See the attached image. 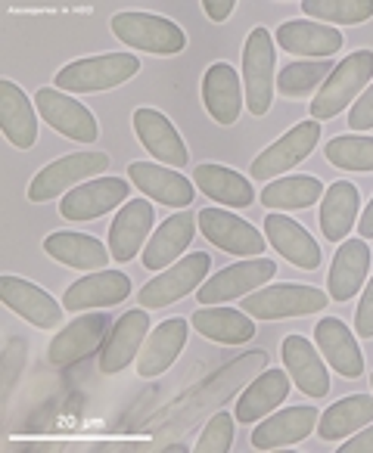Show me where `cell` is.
<instances>
[{"label": "cell", "instance_id": "1", "mask_svg": "<svg viewBox=\"0 0 373 453\" xmlns=\"http://www.w3.org/2000/svg\"><path fill=\"white\" fill-rule=\"evenodd\" d=\"M137 72L140 59L134 53H103V57L69 63L57 72L53 84H57V90H69V94H97V90H109L131 81Z\"/></svg>", "mask_w": 373, "mask_h": 453}, {"label": "cell", "instance_id": "2", "mask_svg": "<svg viewBox=\"0 0 373 453\" xmlns=\"http://www.w3.org/2000/svg\"><path fill=\"white\" fill-rule=\"evenodd\" d=\"M370 78H373V53L370 50L348 53V59H342L330 72L327 81L321 84V90H317L315 103H311V119L323 121L339 115L348 103L358 100V94L370 84Z\"/></svg>", "mask_w": 373, "mask_h": 453}, {"label": "cell", "instance_id": "3", "mask_svg": "<svg viewBox=\"0 0 373 453\" xmlns=\"http://www.w3.org/2000/svg\"><path fill=\"white\" fill-rule=\"evenodd\" d=\"M113 35L121 44L144 53H156V57H175L187 47V35L181 32V26L156 13L113 16Z\"/></svg>", "mask_w": 373, "mask_h": 453}, {"label": "cell", "instance_id": "4", "mask_svg": "<svg viewBox=\"0 0 373 453\" xmlns=\"http://www.w3.org/2000/svg\"><path fill=\"white\" fill-rule=\"evenodd\" d=\"M109 168L106 152H72L57 162H51L47 168L38 171V177L28 187V199L32 202H51L66 189L82 187L88 177H100Z\"/></svg>", "mask_w": 373, "mask_h": 453}, {"label": "cell", "instance_id": "5", "mask_svg": "<svg viewBox=\"0 0 373 453\" xmlns=\"http://www.w3.org/2000/svg\"><path fill=\"white\" fill-rule=\"evenodd\" d=\"M212 267V258L206 252H190L183 255L181 261H175L171 267H165L159 277H152L150 283L140 289L137 302L140 308L156 311V308H168V304L181 302L187 292H193L199 283L206 280Z\"/></svg>", "mask_w": 373, "mask_h": 453}, {"label": "cell", "instance_id": "6", "mask_svg": "<svg viewBox=\"0 0 373 453\" xmlns=\"http://www.w3.org/2000/svg\"><path fill=\"white\" fill-rule=\"evenodd\" d=\"M243 88L253 115H268L274 103V38L268 28H253L243 47Z\"/></svg>", "mask_w": 373, "mask_h": 453}, {"label": "cell", "instance_id": "7", "mask_svg": "<svg viewBox=\"0 0 373 453\" xmlns=\"http://www.w3.org/2000/svg\"><path fill=\"white\" fill-rule=\"evenodd\" d=\"M330 304V296H323L315 286H268L261 292H253L243 302V311L255 320H284V317H305L317 314Z\"/></svg>", "mask_w": 373, "mask_h": 453}, {"label": "cell", "instance_id": "8", "mask_svg": "<svg viewBox=\"0 0 373 453\" xmlns=\"http://www.w3.org/2000/svg\"><path fill=\"white\" fill-rule=\"evenodd\" d=\"M199 234L218 246L221 252L240 255V258H259L265 252V236L249 220L224 211V208H203L197 218Z\"/></svg>", "mask_w": 373, "mask_h": 453}, {"label": "cell", "instance_id": "9", "mask_svg": "<svg viewBox=\"0 0 373 453\" xmlns=\"http://www.w3.org/2000/svg\"><path fill=\"white\" fill-rule=\"evenodd\" d=\"M317 140H321V121H299L296 127L284 134L280 140H274L265 152L253 162V177L259 180H271V177H280L284 171L296 168L299 162L315 152Z\"/></svg>", "mask_w": 373, "mask_h": 453}, {"label": "cell", "instance_id": "10", "mask_svg": "<svg viewBox=\"0 0 373 453\" xmlns=\"http://www.w3.org/2000/svg\"><path fill=\"white\" fill-rule=\"evenodd\" d=\"M274 277H277V265H274V261H268V258L240 261V265L224 267L221 273L206 280V283L199 286V302L221 304V302H234V298H246Z\"/></svg>", "mask_w": 373, "mask_h": 453}, {"label": "cell", "instance_id": "11", "mask_svg": "<svg viewBox=\"0 0 373 453\" xmlns=\"http://www.w3.org/2000/svg\"><path fill=\"white\" fill-rule=\"evenodd\" d=\"M35 106L44 115L47 125L57 127L63 137L78 140V143H94V140L100 137V125H97V119L90 115V109L82 106L78 100H72V96H66L63 90L41 88L38 94H35Z\"/></svg>", "mask_w": 373, "mask_h": 453}, {"label": "cell", "instance_id": "12", "mask_svg": "<svg viewBox=\"0 0 373 453\" xmlns=\"http://www.w3.org/2000/svg\"><path fill=\"white\" fill-rule=\"evenodd\" d=\"M131 183L125 177H94V180L75 187L63 202H59V214L66 220H94L119 208L128 202Z\"/></svg>", "mask_w": 373, "mask_h": 453}, {"label": "cell", "instance_id": "13", "mask_svg": "<svg viewBox=\"0 0 373 453\" xmlns=\"http://www.w3.org/2000/svg\"><path fill=\"white\" fill-rule=\"evenodd\" d=\"M0 298L10 311L26 317L38 329H53L63 323V304H57V298H51V292H44L41 286L13 277V273L0 277Z\"/></svg>", "mask_w": 373, "mask_h": 453}, {"label": "cell", "instance_id": "14", "mask_svg": "<svg viewBox=\"0 0 373 453\" xmlns=\"http://www.w3.org/2000/svg\"><path fill=\"white\" fill-rule=\"evenodd\" d=\"M109 329V317L106 314H84L75 317L57 339L51 342V351H47V360L51 366H72L78 360L90 357L97 348H103V335Z\"/></svg>", "mask_w": 373, "mask_h": 453}, {"label": "cell", "instance_id": "15", "mask_svg": "<svg viewBox=\"0 0 373 453\" xmlns=\"http://www.w3.org/2000/svg\"><path fill=\"white\" fill-rule=\"evenodd\" d=\"M156 224V211L146 199H131L125 202L119 214H115L113 226H109V252L113 261L128 265L131 258H137V252H144V242L150 236V226Z\"/></svg>", "mask_w": 373, "mask_h": 453}, {"label": "cell", "instance_id": "16", "mask_svg": "<svg viewBox=\"0 0 373 453\" xmlns=\"http://www.w3.org/2000/svg\"><path fill=\"white\" fill-rule=\"evenodd\" d=\"M146 335H150V317H146V308L137 311H125V317H119V323L109 333L106 345L100 348V370L106 376H115L121 372L144 348Z\"/></svg>", "mask_w": 373, "mask_h": 453}, {"label": "cell", "instance_id": "17", "mask_svg": "<svg viewBox=\"0 0 373 453\" xmlns=\"http://www.w3.org/2000/svg\"><path fill=\"white\" fill-rule=\"evenodd\" d=\"M197 236V214L181 211L171 214L168 220H162L156 234L150 236V246L144 249V267L146 271H165L175 261H181V255L187 252V246Z\"/></svg>", "mask_w": 373, "mask_h": 453}, {"label": "cell", "instance_id": "18", "mask_svg": "<svg viewBox=\"0 0 373 453\" xmlns=\"http://www.w3.org/2000/svg\"><path fill=\"white\" fill-rule=\"evenodd\" d=\"M317 410L315 407H286L268 416L261 426L253 432L255 450H277V447H290L305 441L317 428Z\"/></svg>", "mask_w": 373, "mask_h": 453}, {"label": "cell", "instance_id": "19", "mask_svg": "<svg viewBox=\"0 0 373 453\" xmlns=\"http://www.w3.org/2000/svg\"><path fill=\"white\" fill-rule=\"evenodd\" d=\"M131 296V280L121 271H97L72 283L63 296L66 311H88V308H113Z\"/></svg>", "mask_w": 373, "mask_h": 453}, {"label": "cell", "instance_id": "20", "mask_svg": "<svg viewBox=\"0 0 373 453\" xmlns=\"http://www.w3.org/2000/svg\"><path fill=\"white\" fill-rule=\"evenodd\" d=\"M265 234H268V242L274 246V252L284 255L290 265L302 267V271L321 267V246L315 242V236H311L302 224L286 218V214H277V211L268 214Z\"/></svg>", "mask_w": 373, "mask_h": 453}, {"label": "cell", "instance_id": "21", "mask_svg": "<svg viewBox=\"0 0 373 453\" xmlns=\"http://www.w3.org/2000/svg\"><path fill=\"white\" fill-rule=\"evenodd\" d=\"M134 131H137L144 150L150 152L152 158L171 165V168H183L187 165V146H183L181 134L175 131L168 119L156 109H137L134 112Z\"/></svg>", "mask_w": 373, "mask_h": 453}, {"label": "cell", "instance_id": "22", "mask_svg": "<svg viewBox=\"0 0 373 453\" xmlns=\"http://www.w3.org/2000/svg\"><path fill=\"white\" fill-rule=\"evenodd\" d=\"M277 44L296 57L330 59L342 50V35L315 19H290L277 28Z\"/></svg>", "mask_w": 373, "mask_h": 453}, {"label": "cell", "instance_id": "23", "mask_svg": "<svg viewBox=\"0 0 373 453\" xmlns=\"http://www.w3.org/2000/svg\"><path fill=\"white\" fill-rule=\"evenodd\" d=\"M187 345V320L171 317V320L159 323L150 335H146L144 348L137 354V376L152 379L162 376L171 364L177 360V354Z\"/></svg>", "mask_w": 373, "mask_h": 453}, {"label": "cell", "instance_id": "24", "mask_svg": "<svg viewBox=\"0 0 373 453\" xmlns=\"http://www.w3.org/2000/svg\"><path fill=\"white\" fill-rule=\"evenodd\" d=\"M280 351H284L286 372H290V379L299 385V391H305L308 397L327 395L330 372H327V366H323L321 351H315L308 339H302V335H286Z\"/></svg>", "mask_w": 373, "mask_h": 453}, {"label": "cell", "instance_id": "25", "mask_svg": "<svg viewBox=\"0 0 373 453\" xmlns=\"http://www.w3.org/2000/svg\"><path fill=\"white\" fill-rule=\"evenodd\" d=\"M315 342L342 379H358L364 372V354L339 317H323L315 326Z\"/></svg>", "mask_w": 373, "mask_h": 453}, {"label": "cell", "instance_id": "26", "mask_svg": "<svg viewBox=\"0 0 373 453\" xmlns=\"http://www.w3.org/2000/svg\"><path fill=\"white\" fill-rule=\"evenodd\" d=\"M203 103L218 125H234L243 112V88L234 65L215 63L203 75Z\"/></svg>", "mask_w": 373, "mask_h": 453}, {"label": "cell", "instance_id": "27", "mask_svg": "<svg viewBox=\"0 0 373 453\" xmlns=\"http://www.w3.org/2000/svg\"><path fill=\"white\" fill-rule=\"evenodd\" d=\"M367 271H370V249H367V242L364 240L342 242L327 280L330 302H348V298L358 296V289L367 280Z\"/></svg>", "mask_w": 373, "mask_h": 453}, {"label": "cell", "instance_id": "28", "mask_svg": "<svg viewBox=\"0 0 373 453\" xmlns=\"http://www.w3.org/2000/svg\"><path fill=\"white\" fill-rule=\"evenodd\" d=\"M128 177L134 180V187H140L152 202L168 208H183L193 202V183L187 177H181L177 171L162 168V165L150 162H131Z\"/></svg>", "mask_w": 373, "mask_h": 453}, {"label": "cell", "instance_id": "29", "mask_svg": "<svg viewBox=\"0 0 373 453\" xmlns=\"http://www.w3.org/2000/svg\"><path fill=\"white\" fill-rule=\"evenodd\" d=\"M0 127L10 143L19 150H28L38 140V115H35L26 90L16 88L10 78L0 81Z\"/></svg>", "mask_w": 373, "mask_h": 453}, {"label": "cell", "instance_id": "30", "mask_svg": "<svg viewBox=\"0 0 373 453\" xmlns=\"http://www.w3.org/2000/svg\"><path fill=\"white\" fill-rule=\"evenodd\" d=\"M44 252L75 271H106L113 258V252L88 234H51L44 240Z\"/></svg>", "mask_w": 373, "mask_h": 453}, {"label": "cell", "instance_id": "31", "mask_svg": "<svg viewBox=\"0 0 373 453\" xmlns=\"http://www.w3.org/2000/svg\"><path fill=\"white\" fill-rule=\"evenodd\" d=\"M290 397V372L271 370L265 376H259L237 401V419L243 426H253V422L271 416L280 403Z\"/></svg>", "mask_w": 373, "mask_h": 453}, {"label": "cell", "instance_id": "32", "mask_svg": "<svg viewBox=\"0 0 373 453\" xmlns=\"http://www.w3.org/2000/svg\"><path fill=\"white\" fill-rule=\"evenodd\" d=\"M193 329L199 335L212 342H221V345H246L255 335V323L246 311L234 308H215V304H206L193 314Z\"/></svg>", "mask_w": 373, "mask_h": 453}, {"label": "cell", "instance_id": "33", "mask_svg": "<svg viewBox=\"0 0 373 453\" xmlns=\"http://www.w3.org/2000/svg\"><path fill=\"white\" fill-rule=\"evenodd\" d=\"M358 208H361V193L354 183L348 180H336L333 187L323 193L321 202V230L323 240L330 242H342L348 236V230L358 220Z\"/></svg>", "mask_w": 373, "mask_h": 453}, {"label": "cell", "instance_id": "34", "mask_svg": "<svg viewBox=\"0 0 373 453\" xmlns=\"http://www.w3.org/2000/svg\"><path fill=\"white\" fill-rule=\"evenodd\" d=\"M193 180L197 187L209 196L212 202H221L230 208H249L255 202L253 183L243 174H237L234 168H224V165H197L193 171Z\"/></svg>", "mask_w": 373, "mask_h": 453}, {"label": "cell", "instance_id": "35", "mask_svg": "<svg viewBox=\"0 0 373 453\" xmlns=\"http://www.w3.org/2000/svg\"><path fill=\"white\" fill-rule=\"evenodd\" d=\"M373 422V397L370 395H352L336 401L330 410H323V416L317 419V434L323 441H342L358 428Z\"/></svg>", "mask_w": 373, "mask_h": 453}, {"label": "cell", "instance_id": "36", "mask_svg": "<svg viewBox=\"0 0 373 453\" xmlns=\"http://www.w3.org/2000/svg\"><path fill=\"white\" fill-rule=\"evenodd\" d=\"M323 196V183L311 174L299 177H280V180L268 183L261 189V205L271 208V211H296V208L315 205Z\"/></svg>", "mask_w": 373, "mask_h": 453}, {"label": "cell", "instance_id": "37", "mask_svg": "<svg viewBox=\"0 0 373 453\" xmlns=\"http://www.w3.org/2000/svg\"><path fill=\"white\" fill-rule=\"evenodd\" d=\"M302 13L336 26H361L373 16V0H305Z\"/></svg>", "mask_w": 373, "mask_h": 453}, {"label": "cell", "instance_id": "38", "mask_svg": "<svg viewBox=\"0 0 373 453\" xmlns=\"http://www.w3.org/2000/svg\"><path fill=\"white\" fill-rule=\"evenodd\" d=\"M330 165L342 171H373V137H361V134H342L333 137L323 150Z\"/></svg>", "mask_w": 373, "mask_h": 453}, {"label": "cell", "instance_id": "39", "mask_svg": "<svg viewBox=\"0 0 373 453\" xmlns=\"http://www.w3.org/2000/svg\"><path fill=\"white\" fill-rule=\"evenodd\" d=\"M333 69L336 65H330L327 59H315V63H290L284 72H280L277 90L284 96H305L321 81H327Z\"/></svg>", "mask_w": 373, "mask_h": 453}, {"label": "cell", "instance_id": "40", "mask_svg": "<svg viewBox=\"0 0 373 453\" xmlns=\"http://www.w3.org/2000/svg\"><path fill=\"white\" fill-rule=\"evenodd\" d=\"M230 444H234V419H230L228 410H221V413L212 416L209 426H206V432L199 434L197 450L224 453V450H230Z\"/></svg>", "mask_w": 373, "mask_h": 453}, {"label": "cell", "instance_id": "41", "mask_svg": "<svg viewBox=\"0 0 373 453\" xmlns=\"http://www.w3.org/2000/svg\"><path fill=\"white\" fill-rule=\"evenodd\" d=\"M26 351H28V345L22 339L7 342V351H4V401H7L10 391H13L19 372L26 370Z\"/></svg>", "mask_w": 373, "mask_h": 453}, {"label": "cell", "instance_id": "42", "mask_svg": "<svg viewBox=\"0 0 373 453\" xmlns=\"http://www.w3.org/2000/svg\"><path fill=\"white\" fill-rule=\"evenodd\" d=\"M348 127H352V131H370L373 127V84L358 96V103H352Z\"/></svg>", "mask_w": 373, "mask_h": 453}, {"label": "cell", "instance_id": "43", "mask_svg": "<svg viewBox=\"0 0 373 453\" xmlns=\"http://www.w3.org/2000/svg\"><path fill=\"white\" fill-rule=\"evenodd\" d=\"M354 333L361 339H373V280L367 283L364 296L358 302V314H354Z\"/></svg>", "mask_w": 373, "mask_h": 453}, {"label": "cell", "instance_id": "44", "mask_svg": "<svg viewBox=\"0 0 373 453\" xmlns=\"http://www.w3.org/2000/svg\"><path fill=\"white\" fill-rule=\"evenodd\" d=\"M342 450L346 453H373V426H367L364 432H358L354 438H348Z\"/></svg>", "mask_w": 373, "mask_h": 453}, {"label": "cell", "instance_id": "45", "mask_svg": "<svg viewBox=\"0 0 373 453\" xmlns=\"http://www.w3.org/2000/svg\"><path fill=\"white\" fill-rule=\"evenodd\" d=\"M203 10L212 22H224L230 13H234V0H206Z\"/></svg>", "mask_w": 373, "mask_h": 453}, {"label": "cell", "instance_id": "46", "mask_svg": "<svg viewBox=\"0 0 373 453\" xmlns=\"http://www.w3.org/2000/svg\"><path fill=\"white\" fill-rule=\"evenodd\" d=\"M358 234H361V240H370V236H373V202L364 208V214H361V220H358Z\"/></svg>", "mask_w": 373, "mask_h": 453}, {"label": "cell", "instance_id": "47", "mask_svg": "<svg viewBox=\"0 0 373 453\" xmlns=\"http://www.w3.org/2000/svg\"><path fill=\"white\" fill-rule=\"evenodd\" d=\"M370 382H373V376H370Z\"/></svg>", "mask_w": 373, "mask_h": 453}]
</instances>
